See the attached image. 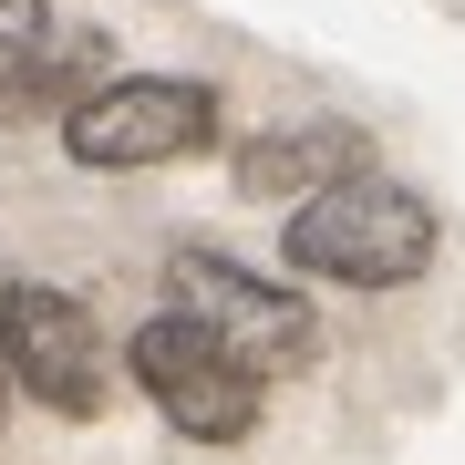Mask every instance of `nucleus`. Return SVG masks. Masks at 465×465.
Wrapping results in <instances>:
<instances>
[{"label": "nucleus", "mask_w": 465, "mask_h": 465, "mask_svg": "<svg viewBox=\"0 0 465 465\" xmlns=\"http://www.w3.org/2000/svg\"><path fill=\"white\" fill-rule=\"evenodd\" d=\"M134 382L155 393V414H166V424L207 434V445H228V434L259 424V372L238 362L207 321H186V311H166V321L134 331Z\"/></svg>", "instance_id": "f03ea898"}, {"label": "nucleus", "mask_w": 465, "mask_h": 465, "mask_svg": "<svg viewBox=\"0 0 465 465\" xmlns=\"http://www.w3.org/2000/svg\"><path fill=\"white\" fill-rule=\"evenodd\" d=\"M166 300L186 321H207L217 341L238 351V362H249L259 382L269 372H300L321 351V331H311V311H300L290 290H269V280H249V269L238 259H207V249H186L176 269H166Z\"/></svg>", "instance_id": "20e7f679"}, {"label": "nucleus", "mask_w": 465, "mask_h": 465, "mask_svg": "<svg viewBox=\"0 0 465 465\" xmlns=\"http://www.w3.org/2000/svg\"><path fill=\"white\" fill-rule=\"evenodd\" d=\"M104 52H114L104 32L63 42V52H42V63H32V52H21V73H11V84H0V114H52V104H63V114H73V104H84V94H104Z\"/></svg>", "instance_id": "0eeeda50"}, {"label": "nucleus", "mask_w": 465, "mask_h": 465, "mask_svg": "<svg viewBox=\"0 0 465 465\" xmlns=\"http://www.w3.org/2000/svg\"><path fill=\"white\" fill-rule=\"evenodd\" d=\"M341 176H362V134L351 124H290V134H269V145L238 155V186L249 197H321Z\"/></svg>", "instance_id": "423d86ee"}, {"label": "nucleus", "mask_w": 465, "mask_h": 465, "mask_svg": "<svg viewBox=\"0 0 465 465\" xmlns=\"http://www.w3.org/2000/svg\"><path fill=\"white\" fill-rule=\"evenodd\" d=\"M32 42H42V0H0V63H21Z\"/></svg>", "instance_id": "6e6552de"}, {"label": "nucleus", "mask_w": 465, "mask_h": 465, "mask_svg": "<svg viewBox=\"0 0 465 465\" xmlns=\"http://www.w3.org/2000/svg\"><path fill=\"white\" fill-rule=\"evenodd\" d=\"M424 259H434V207L414 186L372 176V166L321 186V197H300V217H290V269L341 280V290H393V280H414Z\"/></svg>", "instance_id": "f257e3e1"}, {"label": "nucleus", "mask_w": 465, "mask_h": 465, "mask_svg": "<svg viewBox=\"0 0 465 465\" xmlns=\"http://www.w3.org/2000/svg\"><path fill=\"white\" fill-rule=\"evenodd\" d=\"M0 372L32 403H52V414H94L104 403V341H94L84 300L42 290V280L0 290Z\"/></svg>", "instance_id": "39448f33"}, {"label": "nucleus", "mask_w": 465, "mask_h": 465, "mask_svg": "<svg viewBox=\"0 0 465 465\" xmlns=\"http://www.w3.org/2000/svg\"><path fill=\"white\" fill-rule=\"evenodd\" d=\"M217 134V94L207 84H166V73H134V84H104L63 114L73 166H166V155H197Z\"/></svg>", "instance_id": "7ed1b4c3"}]
</instances>
